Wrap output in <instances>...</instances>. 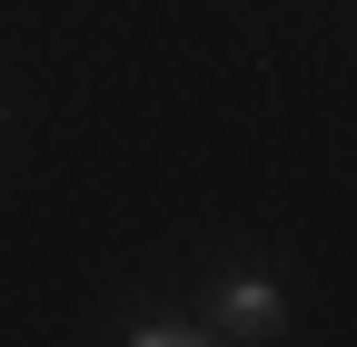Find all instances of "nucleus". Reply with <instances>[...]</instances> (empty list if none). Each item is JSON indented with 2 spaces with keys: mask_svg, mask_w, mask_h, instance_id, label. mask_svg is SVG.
<instances>
[{
  "mask_svg": "<svg viewBox=\"0 0 357 347\" xmlns=\"http://www.w3.org/2000/svg\"><path fill=\"white\" fill-rule=\"evenodd\" d=\"M229 318H238V327H278V298L248 278V288H229Z\"/></svg>",
  "mask_w": 357,
  "mask_h": 347,
  "instance_id": "f257e3e1",
  "label": "nucleus"
},
{
  "mask_svg": "<svg viewBox=\"0 0 357 347\" xmlns=\"http://www.w3.org/2000/svg\"><path fill=\"white\" fill-rule=\"evenodd\" d=\"M129 347H208V337H189V327H149V337H129Z\"/></svg>",
  "mask_w": 357,
  "mask_h": 347,
  "instance_id": "f03ea898",
  "label": "nucleus"
}]
</instances>
